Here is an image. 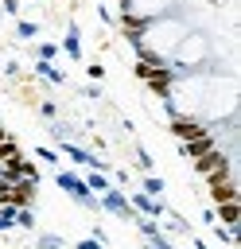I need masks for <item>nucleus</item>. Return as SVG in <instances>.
Returning a JSON list of instances; mask_svg holds the SVG:
<instances>
[{
  "label": "nucleus",
  "instance_id": "nucleus-1",
  "mask_svg": "<svg viewBox=\"0 0 241 249\" xmlns=\"http://www.w3.org/2000/svg\"><path fill=\"white\" fill-rule=\"evenodd\" d=\"M54 179H58V187H62L66 195H74L78 202H86V206H93V195H89V187H86V179H78V175H70V171H58Z\"/></svg>",
  "mask_w": 241,
  "mask_h": 249
},
{
  "label": "nucleus",
  "instance_id": "nucleus-2",
  "mask_svg": "<svg viewBox=\"0 0 241 249\" xmlns=\"http://www.w3.org/2000/svg\"><path fill=\"white\" fill-rule=\"evenodd\" d=\"M171 132H175V136H183V140H198V136H210V128H206V124H194V121H183V117H175Z\"/></svg>",
  "mask_w": 241,
  "mask_h": 249
},
{
  "label": "nucleus",
  "instance_id": "nucleus-3",
  "mask_svg": "<svg viewBox=\"0 0 241 249\" xmlns=\"http://www.w3.org/2000/svg\"><path fill=\"white\" fill-rule=\"evenodd\" d=\"M210 195H214L218 202H233V198H237L233 179H229V175H214V179H210Z\"/></svg>",
  "mask_w": 241,
  "mask_h": 249
},
{
  "label": "nucleus",
  "instance_id": "nucleus-4",
  "mask_svg": "<svg viewBox=\"0 0 241 249\" xmlns=\"http://www.w3.org/2000/svg\"><path fill=\"white\" fill-rule=\"evenodd\" d=\"M198 171L202 175H225V156H218V152H206V156H198Z\"/></svg>",
  "mask_w": 241,
  "mask_h": 249
},
{
  "label": "nucleus",
  "instance_id": "nucleus-5",
  "mask_svg": "<svg viewBox=\"0 0 241 249\" xmlns=\"http://www.w3.org/2000/svg\"><path fill=\"white\" fill-rule=\"evenodd\" d=\"M105 210H117V214H124V218L132 214V206H128V202L117 195V191H105Z\"/></svg>",
  "mask_w": 241,
  "mask_h": 249
},
{
  "label": "nucleus",
  "instance_id": "nucleus-6",
  "mask_svg": "<svg viewBox=\"0 0 241 249\" xmlns=\"http://www.w3.org/2000/svg\"><path fill=\"white\" fill-rule=\"evenodd\" d=\"M132 206H136V210H144V214H163V206H159L152 195H136V198H132Z\"/></svg>",
  "mask_w": 241,
  "mask_h": 249
},
{
  "label": "nucleus",
  "instance_id": "nucleus-7",
  "mask_svg": "<svg viewBox=\"0 0 241 249\" xmlns=\"http://www.w3.org/2000/svg\"><path fill=\"white\" fill-rule=\"evenodd\" d=\"M187 152L198 160V156H206L210 152V136H198V140H187Z\"/></svg>",
  "mask_w": 241,
  "mask_h": 249
},
{
  "label": "nucleus",
  "instance_id": "nucleus-8",
  "mask_svg": "<svg viewBox=\"0 0 241 249\" xmlns=\"http://www.w3.org/2000/svg\"><path fill=\"white\" fill-rule=\"evenodd\" d=\"M62 47H66V54H70V58H78V54H82V43H78V31H66V43H62Z\"/></svg>",
  "mask_w": 241,
  "mask_h": 249
},
{
  "label": "nucleus",
  "instance_id": "nucleus-9",
  "mask_svg": "<svg viewBox=\"0 0 241 249\" xmlns=\"http://www.w3.org/2000/svg\"><path fill=\"white\" fill-rule=\"evenodd\" d=\"M86 187H89V191H109V183H105V175H101V171H93V175L86 179Z\"/></svg>",
  "mask_w": 241,
  "mask_h": 249
},
{
  "label": "nucleus",
  "instance_id": "nucleus-10",
  "mask_svg": "<svg viewBox=\"0 0 241 249\" xmlns=\"http://www.w3.org/2000/svg\"><path fill=\"white\" fill-rule=\"evenodd\" d=\"M39 249H62V237L58 233H43L39 237Z\"/></svg>",
  "mask_w": 241,
  "mask_h": 249
},
{
  "label": "nucleus",
  "instance_id": "nucleus-11",
  "mask_svg": "<svg viewBox=\"0 0 241 249\" xmlns=\"http://www.w3.org/2000/svg\"><path fill=\"white\" fill-rule=\"evenodd\" d=\"M159 191H163V183H159L155 175H148V179H144V195H152V198H155Z\"/></svg>",
  "mask_w": 241,
  "mask_h": 249
},
{
  "label": "nucleus",
  "instance_id": "nucleus-12",
  "mask_svg": "<svg viewBox=\"0 0 241 249\" xmlns=\"http://www.w3.org/2000/svg\"><path fill=\"white\" fill-rule=\"evenodd\" d=\"M222 222H237V202H222Z\"/></svg>",
  "mask_w": 241,
  "mask_h": 249
},
{
  "label": "nucleus",
  "instance_id": "nucleus-13",
  "mask_svg": "<svg viewBox=\"0 0 241 249\" xmlns=\"http://www.w3.org/2000/svg\"><path fill=\"white\" fill-rule=\"evenodd\" d=\"M12 226H16V206L0 210V230H12Z\"/></svg>",
  "mask_w": 241,
  "mask_h": 249
},
{
  "label": "nucleus",
  "instance_id": "nucleus-14",
  "mask_svg": "<svg viewBox=\"0 0 241 249\" xmlns=\"http://www.w3.org/2000/svg\"><path fill=\"white\" fill-rule=\"evenodd\" d=\"M16 31H19V39H35V31H39V27H35V23H27V19H19V27H16Z\"/></svg>",
  "mask_w": 241,
  "mask_h": 249
},
{
  "label": "nucleus",
  "instance_id": "nucleus-15",
  "mask_svg": "<svg viewBox=\"0 0 241 249\" xmlns=\"http://www.w3.org/2000/svg\"><path fill=\"white\" fill-rule=\"evenodd\" d=\"M39 74H43V78H51V82H62V74H58L54 66H47V62H39Z\"/></svg>",
  "mask_w": 241,
  "mask_h": 249
},
{
  "label": "nucleus",
  "instance_id": "nucleus-16",
  "mask_svg": "<svg viewBox=\"0 0 241 249\" xmlns=\"http://www.w3.org/2000/svg\"><path fill=\"white\" fill-rule=\"evenodd\" d=\"M35 156H39V160H43V163H58V156H54V152H51V148H35Z\"/></svg>",
  "mask_w": 241,
  "mask_h": 249
},
{
  "label": "nucleus",
  "instance_id": "nucleus-17",
  "mask_svg": "<svg viewBox=\"0 0 241 249\" xmlns=\"http://www.w3.org/2000/svg\"><path fill=\"white\" fill-rule=\"evenodd\" d=\"M54 51H58V47H54V43H43V47H39V58H43V62H47V58H54Z\"/></svg>",
  "mask_w": 241,
  "mask_h": 249
},
{
  "label": "nucleus",
  "instance_id": "nucleus-18",
  "mask_svg": "<svg viewBox=\"0 0 241 249\" xmlns=\"http://www.w3.org/2000/svg\"><path fill=\"white\" fill-rule=\"evenodd\" d=\"M78 249H101V241H97V237H89V241H82Z\"/></svg>",
  "mask_w": 241,
  "mask_h": 249
},
{
  "label": "nucleus",
  "instance_id": "nucleus-19",
  "mask_svg": "<svg viewBox=\"0 0 241 249\" xmlns=\"http://www.w3.org/2000/svg\"><path fill=\"white\" fill-rule=\"evenodd\" d=\"M4 140H8V136H4V128H0V144H4Z\"/></svg>",
  "mask_w": 241,
  "mask_h": 249
}]
</instances>
